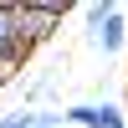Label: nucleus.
Listing matches in <instances>:
<instances>
[{
  "label": "nucleus",
  "mask_w": 128,
  "mask_h": 128,
  "mask_svg": "<svg viewBox=\"0 0 128 128\" xmlns=\"http://www.w3.org/2000/svg\"><path fill=\"white\" fill-rule=\"evenodd\" d=\"M67 16H72V0H62V5H56V0H46V5H16V20H20V31H26L36 46L56 36Z\"/></svg>",
  "instance_id": "nucleus-1"
},
{
  "label": "nucleus",
  "mask_w": 128,
  "mask_h": 128,
  "mask_svg": "<svg viewBox=\"0 0 128 128\" xmlns=\"http://www.w3.org/2000/svg\"><path fill=\"white\" fill-rule=\"evenodd\" d=\"M92 41L102 46V56L123 51V41H128V20H123V10H113V16L102 20V31H92Z\"/></svg>",
  "instance_id": "nucleus-2"
},
{
  "label": "nucleus",
  "mask_w": 128,
  "mask_h": 128,
  "mask_svg": "<svg viewBox=\"0 0 128 128\" xmlns=\"http://www.w3.org/2000/svg\"><path fill=\"white\" fill-rule=\"evenodd\" d=\"M62 123H72V128H102V102H72V108H62Z\"/></svg>",
  "instance_id": "nucleus-3"
},
{
  "label": "nucleus",
  "mask_w": 128,
  "mask_h": 128,
  "mask_svg": "<svg viewBox=\"0 0 128 128\" xmlns=\"http://www.w3.org/2000/svg\"><path fill=\"white\" fill-rule=\"evenodd\" d=\"M16 31H20V20H16V5H10V0H0V46H5Z\"/></svg>",
  "instance_id": "nucleus-4"
},
{
  "label": "nucleus",
  "mask_w": 128,
  "mask_h": 128,
  "mask_svg": "<svg viewBox=\"0 0 128 128\" xmlns=\"http://www.w3.org/2000/svg\"><path fill=\"white\" fill-rule=\"evenodd\" d=\"M41 123V113H31V108H20V113H5L0 118V128H36Z\"/></svg>",
  "instance_id": "nucleus-5"
},
{
  "label": "nucleus",
  "mask_w": 128,
  "mask_h": 128,
  "mask_svg": "<svg viewBox=\"0 0 128 128\" xmlns=\"http://www.w3.org/2000/svg\"><path fill=\"white\" fill-rule=\"evenodd\" d=\"M113 10H118V5H113V0H102V5H87L82 16H87V26H92V31H102V20H108Z\"/></svg>",
  "instance_id": "nucleus-6"
},
{
  "label": "nucleus",
  "mask_w": 128,
  "mask_h": 128,
  "mask_svg": "<svg viewBox=\"0 0 128 128\" xmlns=\"http://www.w3.org/2000/svg\"><path fill=\"white\" fill-rule=\"evenodd\" d=\"M36 128H62V123H36Z\"/></svg>",
  "instance_id": "nucleus-7"
}]
</instances>
